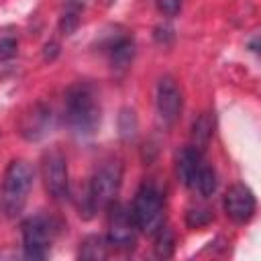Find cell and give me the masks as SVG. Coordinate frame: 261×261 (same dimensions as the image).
<instances>
[{
	"label": "cell",
	"mask_w": 261,
	"mask_h": 261,
	"mask_svg": "<svg viewBox=\"0 0 261 261\" xmlns=\"http://www.w3.org/2000/svg\"><path fill=\"white\" fill-rule=\"evenodd\" d=\"M100 114L94 86L80 82L65 92V120L77 137H92L100 126Z\"/></svg>",
	"instance_id": "6da1fadb"
},
{
	"label": "cell",
	"mask_w": 261,
	"mask_h": 261,
	"mask_svg": "<svg viewBox=\"0 0 261 261\" xmlns=\"http://www.w3.org/2000/svg\"><path fill=\"white\" fill-rule=\"evenodd\" d=\"M35 181V169L24 159H14L4 173L0 188V210L6 218H16L29 198V192Z\"/></svg>",
	"instance_id": "7a4b0ae2"
},
{
	"label": "cell",
	"mask_w": 261,
	"mask_h": 261,
	"mask_svg": "<svg viewBox=\"0 0 261 261\" xmlns=\"http://www.w3.org/2000/svg\"><path fill=\"white\" fill-rule=\"evenodd\" d=\"M120 184H122V163L118 159H108L100 167H96L86 196L88 200L86 216H92V212L110 206L120 190Z\"/></svg>",
	"instance_id": "3957f363"
},
{
	"label": "cell",
	"mask_w": 261,
	"mask_h": 261,
	"mask_svg": "<svg viewBox=\"0 0 261 261\" xmlns=\"http://www.w3.org/2000/svg\"><path fill=\"white\" fill-rule=\"evenodd\" d=\"M130 216L135 220L137 230L145 232V234H155L157 228L161 224H165V206H163V196L157 190L155 184L145 181L135 200H133V208H130Z\"/></svg>",
	"instance_id": "277c9868"
},
{
	"label": "cell",
	"mask_w": 261,
	"mask_h": 261,
	"mask_svg": "<svg viewBox=\"0 0 261 261\" xmlns=\"http://www.w3.org/2000/svg\"><path fill=\"white\" fill-rule=\"evenodd\" d=\"M55 222L47 216H31L22 222V249L27 259H45L55 239Z\"/></svg>",
	"instance_id": "5b68a950"
},
{
	"label": "cell",
	"mask_w": 261,
	"mask_h": 261,
	"mask_svg": "<svg viewBox=\"0 0 261 261\" xmlns=\"http://www.w3.org/2000/svg\"><path fill=\"white\" fill-rule=\"evenodd\" d=\"M43 179L45 188L57 202H65L69 198V175L67 161L61 151H49L43 157Z\"/></svg>",
	"instance_id": "8992f818"
},
{
	"label": "cell",
	"mask_w": 261,
	"mask_h": 261,
	"mask_svg": "<svg viewBox=\"0 0 261 261\" xmlns=\"http://www.w3.org/2000/svg\"><path fill=\"white\" fill-rule=\"evenodd\" d=\"M108 214V245L116 249H133L137 241V226L130 216V210L122 204H110Z\"/></svg>",
	"instance_id": "52a82bcc"
},
{
	"label": "cell",
	"mask_w": 261,
	"mask_h": 261,
	"mask_svg": "<svg viewBox=\"0 0 261 261\" xmlns=\"http://www.w3.org/2000/svg\"><path fill=\"white\" fill-rule=\"evenodd\" d=\"M155 104H157V114H159L163 124L171 126L179 118L181 106H184V98H181V92H179V88H177V84H175V80L171 75H163L159 80Z\"/></svg>",
	"instance_id": "ba28073f"
},
{
	"label": "cell",
	"mask_w": 261,
	"mask_h": 261,
	"mask_svg": "<svg viewBox=\"0 0 261 261\" xmlns=\"http://www.w3.org/2000/svg\"><path fill=\"white\" fill-rule=\"evenodd\" d=\"M255 208H257V202H255V196L251 192L249 186L245 184H232L226 194H224V210H226V216L239 224L243 222H249L255 214Z\"/></svg>",
	"instance_id": "9c48e42d"
},
{
	"label": "cell",
	"mask_w": 261,
	"mask_h": 261,
	"mask_svg": "<svg viewBox=\"0 0 261 261\" xmlns=\"http://www.w3.org/2000/svg\"><path fill=\"white\" fill-rule=\"evenodd\" d=\"M51 110L43 104H35L20 120V135L27 141H39L51 128Z\"/></svg>",
	"instance_id": "30bf717a"
},
{
	"label": "cell",
	"mask_w": 261,
	"mask_h": 261,
	"mask_svg": "<svg viewBox=\"0 0 261 261\" xmlns=\"http://www.w3.org/2000/svg\"><path fill=\"white\" fill-rule=\"evenodd\" d=\"M202 155L204 153H200L198 149L186 147V149H181V153L177 157V175H179V181L186 188H190V190L196 188V179L200 175V169L206 163Z\"/></svg>",
	"instance_id": "8fae6325"
},
{
	"label": "cell",
	"mask_w": 261,
	"mask_h": 261,
	"mask_svg": "<svg viewBox=\"0 0 261 261\" xmlns=\"http://www.w3.org/2000/svg\"><path fill=\"white\" fill-rule=\"evenodd\" d=\"M108 55H110L112 69L124 71L135 59V41H133V37H118L108 47Z\"/></svg>",
	"instance_id": "7c38bea8"
},
{
	"label": "cell",
	"mask_w": 261,
	"mask_h": 261,
	"mask_svg": "<svg viewBox=\"0 0 261 261\" xmlns=\"http://www.w3.org/2000/svg\"><path fill=\"white\" fill-rule=\"evenodd\" d=\"M212 133H214V116L212 112H202L198 114V118L194 120L192 124V133H190V139H192V145L194 149H198L200 153H204L210 145V139H212Z\"/></svg>",
	"instance_id": "4fadbf2b"
},
{
	"label": "cell",
	"mask_w": 261,
	"mask_h": 261,
	"mask_svg": "<svg viewBox=\"0 0 261 261\" xmlns=\"http://www.w3.org/2000/svg\"><path fill=\"white\" fill-rule=\"evenodd\" d=\"M80 259L86 261H102L108 257V241L100 234H90L80 243Z\"/></svg>",
	"instance_id": "5bb4252c"
},
{
	"label": "cell",
	"mask_w": 261,
	"mask_h": 261,
	"mask_svg": "<svg viewBox=\"0 0 261 261\" xmlns=\"http://www.w3.org/2000/svg\"><path fill=\"white\" fill-rule=\"evenodd\" d=\"M84 8V0H65V10L59 18V31L63 35H73L80 27V12Z\"/></svg>",
	"instance_id": "9a60e30c"
},
{
	"label": "cell",
	"mask_w": 261,
	"mask_h": 261,
	"mask_svg": "<svg viewBox=\"0 0 261 261\" xmlns=\"http://www.w3.org/2000/svg\"><path fill=\"white\" fill-rule=\"evenodd\" d=\"M175 249V239H173V230L167 224H161L155 232V255L161 259H167L173 255Z\"/></svg>",
	"instance_id": "2e32d148"
},
{
	"label": "cell",
	"mask_w": 261,
	"mask_h": 261,
	"mask_svg": "<svg viewBox=\"0 0 261 261\" xmlns=\"http://www.w3.org/2000/svg\"><path fill=\"white\" fill-rule=\"evenodd\" d=\"M216 186H218V179H216L214 167L208 165V163H204L202 169H200V175H198V179H196V188H194V190H198V194H200L202 198H210V196L216 192Z\"/></svg>",
	"instance_id": "e0dca14e"
},
{
	"label": "cell",
	"mask_w": 261,
	"mask_h": 261,
	"mask_svg": "<svg viewBox=\"0 0 261 261\" xmlns=\"http://www.w3.org/2000/svg\"><path fill=\"white\" fill-rule=\"evenodd\" d=\"M214 214L208 210V208H190L186 212V224L190 228H202V226H208L212 222Z\"/></svg>",
	"instance_id": "ac0fdd59"
},
{
	"label": "cell",
	"mask_w": 261,
	"mask_h": 261,
	"mask_svg": "<svg viewBox=\"0 0 261 261\" xmlns=\"http://www.w3.org/2000/svg\"><path fill=\"white\" fill-rule=\"evenodd\" d=\"M118 128H120L122 139H133L135 137V133H137V116H135V110L133 108H122L120 110Z\"/></svg>",
	"instance_id": "d6986e66"
},
{
	"label": "cell",
	"mask_w": 261,
	"mask_h": 261,
	"mask_svg": "<svg viewBox=\"0 0 261 261\" xmlns=\"http://www.w3.org/2000/svg\"><path fill=\"white\" fill-rule=\"evenodd\" d=\"M16 47H18L16 37L12 33H8V31H2L0 33V59L14 57L16 55Z\"/></svg>",
	"instance_id": "ffe728a7"
},
{
	"label": "cell",
	"mask_w": 261,
	"mask_h": 261,
	"mask_svg": "<svg viewBox=\"0 0 261 261\" xmlns=\"http://www.w3.org/2000/svg\"><path fill=\"white\" fill-rule=\"evenodd\" d=\"M184 0H157V8L165 14V16H175L181 10Z\"/></svg>",
	"instance_id": "44dd1931"
}]
</instances>
